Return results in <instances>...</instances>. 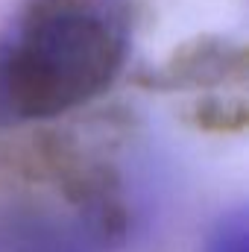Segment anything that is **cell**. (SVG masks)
<instances>
[{
  "instance_id": "cell-1",
  "label": "cell",
  "mask_w": 249,
  "mask_h": 252,
  "mask_svg": "<svg viewBox=\"0 0 249 252\" xmlns=\"http://www.w3.org/2000/svg\"><path fill=\"white\" fill-rule=\"evenodd\" d=\"M129 32L112 0H30L0 41V126L88 106L124 70Z\"/></svg>"
},
{
  "instance_id": "cell-2",
  "label": "cell",
  "mask_w": 249,
  "mask_h": 252,
  "mask_svg": "<svg viewBox=\"0 0 249 252\" xmlns=\"http://www.w3.org/2000/svg\"><path fill=\"white\" fill-rule=\"evenodd\" d=\"M249 50L223 35H199L173 47L164 59L147 67L138 82L153 91H208L229 82H244Z\"/></svg>"
},
{
  "instance_id": "cell-3",
  "label": "cell",
  "mask_w": 249,
  "mask_h": 252,
  "mask_svg": "<svg viewBox=\"0 0 249 252\" xmlns=\"http://www.w3.org/2000/svg\"><path fill=\"white\" fill-rule=\"evenodd\" d=\"M106 247L70 208L27 199L0 205V252H103Z\"/></svg>"
},
{
  "instance_id": "cell-4",
  "label": "cell",
  "mask_w": 249,
  "mask_h": 252,
  "mask_svg": "<svg viewBox=\"0 0 249 252\" xmlns=\"http://www.w3.org/2000/svg\"><path fill=\"white\" fill-rule=\"evenodd\" d=\"M185 121L208 135H241L249 126V106L241 97H202L185 109Z\"/></svg>"
},
{
  "instance_id": "cell-5",
  "label": "cell",
  "mask_w": 249,
  "mask_h": 252,
  "mask_svg": "<svg viewBox=\"0 0 249 252\" xmlns=\"http://www.w3.org/2000/svg\"><path fill=\"white\" fill-rule=\"evenodd\" d=\"M202 252H249V223H247V211H232L226 214L214 232L205 241Z\"/></svg>"
}]
</instances>
